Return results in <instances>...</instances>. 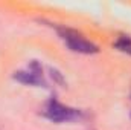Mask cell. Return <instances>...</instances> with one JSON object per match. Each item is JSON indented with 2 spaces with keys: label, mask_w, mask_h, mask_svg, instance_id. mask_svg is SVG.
Instances as JSON below:
<instances>
[{
  "label": "cell",
  "mask_w": 131,
  "mask_h": 130,
  "mask_svg": "<svg viewBox=\"0 0 131 130\" xmlns=\"http://www.w3.org/2000/svg\"><path fill=\"white\" fill-rule=\"evenodd\" d=\"M58 32L61 35V38L66 41V44L69 46V49H72L73 52H79V54H96L99 49L96 44H93L92 41H89L87 38H84L81 34L76 31L67 29V28H60Z\"/></svg>",
  "instance_id": "cell-1"
},
{
  "label": "cell",
  "mask_w": 131,
  "mask_h": 130,
  "mask_svg": "<svg viewBox=\"0 0 131 130\" xmlns=\"http://www.w3.org/2000/svg\"><path fill=\"white\" fill-rule=\"evenodd\" d=\"M79 115H81L79 110L67 107L53 98L49 99V103L46 104V109H44V116L53 123H69V121L78 119Z\"/></svg>",
  "instance_id": "cell-2"
},
{
  "label": "cell",
  "mask_w": 131,
  "mask_h": 130,
  "mask_svg": "<svg viewBox=\"0 0 131 130\" xmlns=\"http://www.w3.org/2000/svg\"><path fill=\"white\" fill-rule=\"evenodd\" d=\"M14 78L23 84H29V86H46L44 83V78H43V73H41V67L32 63L29 66L28 70H18L15 72Z\"/></svg>",
  "instance_id": "cell-3"
},
{
  "label": "cell",
  "mask_w": 131,
  "mask_h": 130,
  "mask_svg": "<svg viewBox=\"0 0 131 130\" xmlns=\"http://www.w3.org/2000/svg\"><path fill=\"white\" fill-rule=\"evenodd\" d=\"M114 46H116L119 51L127 52V54H130L131 55V38L128 37V35H122V37H119V38L116 40Z\"/></svg>",
  "instance_id": "cell-4"
}]
</instances>
